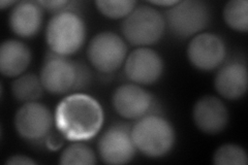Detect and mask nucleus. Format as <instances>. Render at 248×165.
<instances>
[{
    "label": "nucleus",
    "instance_id": "nucleus-7",
    "mask_svg": "<svg viewBox=\"0 0 248 165\" xmlns=\"http://www.w3.org/2000/svg\"><path fill=\"white\" fill-rule=\"evenodd\" d=\"M127 46L116 33L105 31L91 39L87 49V57L97 72L112 74L126 60Z\"/></svg>",
    "mask_w": 248,
    "mask_h": 165
},
{
    "label": "nucleus",
    "instance_id": "nucleus-16",
    "mask_svg": "<svg viewBox=\"0 0 248 165\" xmlns=\"http://www.w3.org/2000/svg\"><path fill=\"white\" fill-rule=\"evenodd\" d=\"M31 62L28 46L17 39H7L0 46V72L6 77H18Z\"/></svg>",
    "mask_w": 248,
    "mask_h": 165
},
{
    "label": "nucleus",
    "instance_id": "nucleus-3",
    "mask_svg": "<svg viewBox=\"0 0 248 165\" xmlns=\"http://www.w3.org/2000/svg\"><path fill=\"white\" fill-rule=\"evenodd\" d=\"M40 77L46 91L61 95L82 88L86 78V67L51 51L46 56Z\"/></svg>",
    "mask_w": 248,
    "mask_h": 165
},
{
    "label": "nucleus",
    "instance_id": "nucleus-17",
    "mask_svg": "<svg viewBox=\"0 0 248 165\" xmlns=\"http://www.w3.org/2000/svg\"><path fill=\"white\" fill-rule=\"evenodd\" d=\"M44 90L41 77L34 74L21 75L12 84L14 97L24 104L36 101L43 95Z\"/></svg>",
    "mask_w": 248,
    "mask_h": 165
},
{
    "label": "nucleus",
    "instance_id": "nucleus-10",
    "mask_svg": "<svg viewBox=\"0 0 248 165\" xmlns=\"http://www.w3.org/2000/svg\"><path fill=\"white\" fill-rule=\"evenodd\" d=\"M186 53L193 67L203 72H211L222 64L227 56V48L221 37L206 32L193 36Z\"/></svg>",
    "mask_w": 248,
    "mask_h": 165
},
{
    "label": "nucleus",
    "instance_id": "nucleus-6",
    "mask_svg": "<svg viewBox=\"0 0 248 165\" xmlns=\"http://www.w3.org/2000/svg\"><path fill=\"white\" fill-rule=\"evenodd\" d=\"M166 25L170 32L179 38L196 36L204 30L211 20L209 6L200 0H184L168 7Z\"/></svg>",
    "mask_w": 248,
    "mask_h": 165
},
{
    "label": "nucleus",
    "instance_id": "nucleus-5",
    "mask_svg": "<svg viewBox=\"0 0 248 165\" xmlns=\"http://www.w3.org/2000/svg\"><path fill=\"white\" fill-rule=\"evenodd\" d=\"M165 17L151 5L137 6L124 19L121 31L126 41L134 45H151L160 41L165 33Z\"/></svg>",
    "mask_w": 248,
    "mask_h": 165
},
{
    "label": "nucleus",
    "instance_id": "nucleus-24",
    "mask_svg": "<svg viewBox=\"0 0 248 165\" xmlns=\"http://www.w3.org/2000/svg\"><path fill=\"white\" fill-rule=\"evenodd\" d=\"M36 162L31 159L30 157L25 156V155H21V154H17V155H13L11 156L9 159L6 160L5 164H13V165H30V164H35Z\"/></svg>",
    "mask_w": 248,
    "mask_h": 165
},
{
    "label": "nucleus",
    "instance_id": "nucleus-8",
    "mask_svg": "<svg viewBox=\"0 0 248 165\" xmlns=\"http://www.w3.org/2000/svg\"><path fill=\"white\" fill-rule=\"evenodd\" d=\"M98 154L106 164L121 165L134 159L137 148L131 136V127L115 124L108 127L98 140Z\"/></svg>",
    "mask_w": 248,
    "mask_h": 165
},
{
    "label": "nucleus",
    "instance_id": "nucleus-20",
    "mask_svg": "<svg viewBox=\"0 0 248 165\" xmlns=\"http://www.w3.org/2000/svg\"><path fill=\"white\" fill-rule=\"evenodd\" d=\"M133 0H97L95 5L98 12L108 19H125L137 7Z\"/></svg>",
    "mask_w": 248,
    "mask_h": 165
},
{
    "label": "nucleus",
    "instance_id": "nucleus-26",
    "mask_svg": "<svg viewBox=\"0 0 248 165\" xmlns=\"http://www.w3.org/2000/svg\"><path fill=\"white\" fill-rule=\"evenodd\" d=\"M17 3V1H5V0H2V1H0V7H1V10H5L13 5H16Z\"/></svg>",
    "mask_w": 248,
    "mask_h": 165
},
{
    "label": "nucleus",
    "instance_id": "nucleus-12",
    "mask_svg": "<svg viewBox=\"0 0 248 165\" xmlns=\"http://www.w3.org/2000/svg\"><path fill=\"white\" fill-rule=\"evenodd\" d=\"M113 107L127 120H139L148 115L153 105L151 94L137 84H124L113 93Z\"/></svg>",
    "mask_w": 248,
    "mask_h": 165
},
{
    "label": "nucleus",
    "instance_id": "nucleus-15",
    "mask_svg": "<svg viewBox=\"0 0 248 165\" xmlns=\"http://www.w3.org/2000/svg\"><path fill=\"white\" fill-rule=\"evenodd\" d=\"M43 7L37 1H20L10 15V27L20 37L36 35L43 24Z\"/></svg>",
    "mask_w": 248,
    "mask_h": 165
},
{
    "label": "nucleus",
    "instance_id": "nucleus-4",
    "mask_svg": "<svg viewBox=\"0 0 248 165\" xmlns=\"http://www.w3.org/2000/svg\"><path fill=\"white\" fill-rule=\"evenodd\" d=\"M86 38V25L76 12L55 15L46 29L50 50L60 56H71L79 51Z\"/></svg>",
    "mask_w": 248,
    "mask_h": 165
},
{
    "label": "nucleus",
    "instance_id": "nucleus-11",
    "mask_svg": "<svg viewBox=\"0 0 248 165\" xmlns=\"http://www.w3.org/2000/svg\"><path fill=\"white\" fill-rule=\"evenodd\" d=\"M124 73L130 82L137 85H152L164 73V61L158 53L143 46L126 57Z\"/></svg>",
    "mask_w": 248,
    "mask_h": 165
},
{
    "label": "nucleus",
    "instance_id": "nucleus-22",
    "mask_svg": "<svg viewBox=\"0 0 248 165\" xmlns=\"http://www.w3.org/2000/svg\"><path fill=\"white\" fill-rule=\"evenodd\" d=\"M41 4L43 9L54 13L55 15L65 13V12H75V7L77 2L68 1V0H48V1H37Z\"/></svg>",
    "mask_w": 248,
    "mask_h": 165
},
{
    "label": "nucleus",
    "instance_id": "nucleus-23",
    "mask_svg": "<svg viewBox=\"0 0 248 165\" xmlns=\"http://www.w3.org/2000/svg\"><path fill=\"white\" fill-rule=\"evenodd\" d=\"M63 135L59 132V135H56V133H50L48 137L46 138V145L48 147L50 150L52 151H57L58 149L61 148L62 144H63Z\"/></svg>",
    "mask_w": 248,
    "mask_h": 165
},
{
    "label": "nucleus",
    "instance_id": "nucleus-1",
    "mask_svg": "<svg viewBox=\"0 0 248 165\" xmlns=\"http://www.w3.org/2000/svg\"><path fill=\"white\" fill-rule=\"evenodd\" d=\"M104 119V111L99 102L83 93H75L62 99L54 116L58 132L72 141L94 137L102 129Z\"/></svg>",
    "mask_w": 248,
    "mask_h": 165
},
{
    "label": "nucleus",
    "instance_id": "nucleus-25",
    "mask_svg": "<svg viewBox=\"0 0 248 165\" xmlns=\"http://www.w3.org/2000/svg\"><path fill=\"white\" fill-rule=\"evenodd\" d=\"M177 2H178L177 0L176 1H174V0H170V1H151L150 3L155 4V5H164V6H166V9H168V7L175 5Z\"/></svg>",
    "mask_w": 248,
    "mask_h": 165
},
{
    "label": "nucleus",
    "instance_id": "nucleus-2",
    "mask_svg": "<svg viewBox=\"0 0 248 165\" xmlns=\"http://www.w3.org/2000/svg\"><path fill=\"white\" fill-rule=\"evenodd\" d=\"M137 150L149 158H160L172 150L176 135L168 120L157 115H147L131 128Z\"/></svg>",
    "mask_w": 248,
    "mask_h": 165
},
{
    "label": "nucleus",
    "instance_id": "nucleus-9",
    "mask_svg": "<svg viewBox=\"0 0 248 165\" xmlns=\"http://www.w3.org/2000/svg\"><path fill=\"white\" fill-rule=\"evenodd\" d=\"M53 122L49 108L36 101L24 104L15 116L18 135L29 141H41L48 137Z\"/></svg>",
    "mask_w": 248,
    "mask_h": 165
},
{
    "label": "nucleus",
    "instance_id": "nucleus-14",
    "mask_svg": "<svg viewBox=\"0 0 248 165\" xmlns=\"http://www.w3.org/2000/svg\"><path fill=\"white\" fill-rule=\"evenodd\" d=\"M247 67L242 62H229L217 72L214 81L215 89L223 98L240 99L247 91Z\"/></svg>",
    "mask_w": 248,
    "mask_h": 165
},
{
    "label": "nucleus",
    "instance_id": "nucleus-18",
    "mask_svg": "<svg viewBox=\"0 0 248 165\" xmlns=\"http://www.w3.org/2000/svg\"><path fill=\"white\" fill-rule=\"evenodd\" d=\"M227 25L239 32L248 30V2L246 0H231L223 9Z\"/></svg>",
    "mask_w": 248,
    "mask_h": 165
},
{
    "label": "nucleus",
    "instance_id": "nucleus-19",
    "mask_svg": "<svg viewBox=\"0 0 248 165\" xmlns=\"http://www.w3.org/2000/svg\"><path fill=\"white\" fill-rule=\"evenodd\" d=\"M59 163L62 165H93L96 164V156L90 147L81 141H75L62 151Z\"/></svg>",
    "mask_w": 248,
    "mask_h": 165
},
{
    "label": "nucleus",
    "instance_id": "nucleus-13",
    "mask_svg": "<svg viewBox=\"0 0 248 165\" xmlns=\"http://www.w3.org/2000/svg\"><path fill=\"white\" fill-rule=\"evenodd\" d=\"M196 126L207 135H218L229 123V112L226 105L215 96L200 98L192 109Z\"/></svg>",
    "mask_w": 248,
    "mask_h": 165
},
{
    "label": "nucleus",
    "instance_id": "nucleus-21",
    "mask_svg": "<svg viewBox=\"0 0 248 165\" xmlns=\"http://www.w3.org/2000/svg\"><path fill=\"white\" fill-rule=\"evenodd\" d=\"M213 163L216 165H246L247 154L242 147L234 144L220 146L213 155Z\"/></svg>",
    "mask_w": 248,
    "mask_h": 165
}]
</instances>
